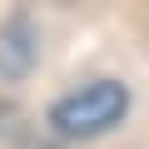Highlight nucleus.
I'll return each instance as SVG.
<instances>
[{"label": "nucleus", "mask_w": 149, "mask_h": 149, "mask_svg": "<svg viewBox=\"0 0 149 149\" xmlns=\"http://www.w3.org/2000/svg\"><path fill=\"white\" fill-rule=\"evenodd\" d=\"M124 109H129V90L119 80H90L50 104V129L65 139H95V134L114 129L124 119Z\"/></svg>", "instance_id": "obj_1"}, {"label": "nucleus", "mask_w": 149, "mask_h": 149, "mask_svg": "<svg viewBox=\"0 0 149 149\" xmlns=\"http://www.w3.org/2000/svg\"><path fill=\"white\" fill-rule=\"evenodd\" d=\"M35 60H40V30L30 25V15L0 20V80H25Z\"/></svg>", "instance_id": "obj_2"}]
</instances>
